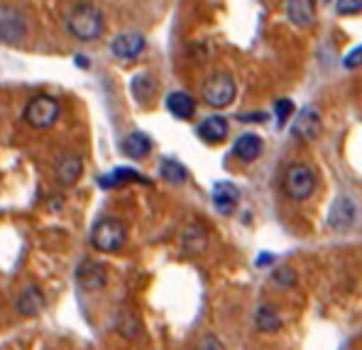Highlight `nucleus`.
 <instances>
[{"instance_id": "9b49d317", "label": "nucleus", "mask_w": 362, "mask_h": 350, "mask_svg": "<svg viewBox=\"0 0 362 350\" xmlns=\"http://www.w3.org/2000/svg\"><path fill=\"white\" fill-rule=\"evenodd\" d=\"M54 172H57V182H59L62 187H74L83 172L81 157L74 155V152H64V155H59V159H57Z\"/></svg>"}, {"instance_id": "9d476101", "label": "nucleus", "mask_w": 362, "mask_h": 350, "mask_svg": "<svg viewBox=\"0 0 362 350\" xmlns=\"http://www.w3.org/2000/svg\"><path fill=\"white\" fill-rule=\"evenodd\" d=\"M145 37L137 35V32H122V35H115L113 42H110V52H113L118 59H135L137 54L145 52Z\"/></svg>"}, {"instance_id": "aec40b11", "label": "nucleus", "mask_w": 362, "mask_h": 350, "mask_svg": "<svg viewBox=\"0 0 362 350\" xmlns=\"http://www.w3.org/2000/svg\"><path fill=\"white\" fill-rule=\"evenodd\" d=\"M159 177L164 179V182L169 184H184L186 179H189V172H186V167L177 159H164L162 164H159Z\"/></svg>"}, {"instance_id": "f8f14e48", "label": "nucleus", "mask_w": 362, "mask_h": 350, "mask_svg": "<svg viewBox=\"0 0 362 350\" xmlns=\"http://www.w3.org/2000/svg\"><path fill=\"white\" fill-rule=\"evenodd\" d=\"M240 204V189L230 182H218L213 187V206H216L218 214L223 216H230L233 211L238 209Z\"/></svg>"}, {"instance_id": "ddd939ff", "label": "nucleus", "mask_w": 362, "mask_h": 350, "mask_svg": "<svg viewBox=\"0 0 362 350\" xmlns=\"http://www.w3.org/2000/svg\"><path fill=\"white\" fill-rule=\"evenodd\" d=\"M181 245L189 255H201L209 247V231L204 228V223L191 221L181 233Z\"/></svg>"}, {"instance_id": "a878e982", "label": "nucleus", "mask_w": 362, "mask_h": 350, "mask_svg": "<svg viewBox=\"0 0 362 350\" xmlns=\"http://www.w3.org/2000/svg\"><path fill=\"white\" fill-rule=\"evenodd\" d=\"M274 110H276V118H279V125H284L286 120L291 118V113H294V103H291L289 98H281V100H276Z\"/></svg>"}, {"instance_id": "39448f33", "label": "nucleus", "mask_w": 362, "mask_h": 350, "mask_svg": "<svg viewBox=\"0 0 362 350\" xmlns=\"http://www.w3.org/2000/svg\"><path fill=\"white\" fill-rule=\"evenodd\" d=\"M238 86L233 81L230 74H213L209 81L204 83V100L211 105V108H228V105L235 100Z\"/></svg>"}, {"instance_id": "1a4fd4ad", "label": "nucleus", "mask_w": 362, "mask_h": 350, "mask_svg": "<svg viewBox=\"0 0 362 350\" xmlns=\"http://www.w3.org/2000/svg\"><path fill=\"white\" fill-rule=\"evenodd\" d=\"M321 113H318V108H313V105H306V108H301V113L296 115L294 125H291V132H294L299 140H316L318 135H321Z\"/></svg>"}, {"instance_id": "f257e3e1", "label": "nucleus", "mask_w": 362, "mask_h": 350, "mask_svg": "<svg viewBox=\"0 0 362 350\" xmlns=\"http://www.w3.org/2000/svg\"><path fill=\"white\" fill-rule=\"evenodd\" d=\"M66 28L71 32V37H76V40L93 42L105 32V20L98 5L81 3L71 10V15H69V20H66Z\"/></svg>"}, {"instance_id": "6e6552de", "label": "nucleus", "mask_w": 362, "mask_h": 350, "mask_svg": "<svg viewBox=\"0 0 362 350\" xmlns=\"http://www.w3.org/2000/svg\"><path fill=\"white\" fill-rule=\"evenodd\" d=\"M358 218V206L350 196H338L328 211V228L333 231H348Z\"/></svg>"}, {"instance_id": "f03ea898", "label": "nucleus", "mask_w": 362, "mask_h": 350, "mask_svg": "<svg viewBox=\"0 0 362 350\" xmlns=\"http://www.w3.org/2000/svg\"><path fill=\"white\" fill-rule=\"evenodd\" d=\"M25 123L30 127H35V130H49L52 125L59 120L62 115V105L57 98H52V95H32L28 100V105H25Z\"/></svg>"}, {"instance_id": "a211bd4d", "label": "nucleus", "mask_w": 362, "mask_h": 350, "mask_svg": "<svg viewBox=\"0 0 362 350\" xmlns=\"http://www.w3.org/2000/svg\"><path fill=\"white\" fill-rule=\"evenodd\" d=\"M122 152L130 159H145L152 152V140L145 132H130L122 142Z\"/></svg>"}, {"instance_id": "20e7f679", "label": "nucleus", "mask_w": 362, "mask_h": 350, "mask_svg": "<svg viewBox=\"0 0 362 350\" xmlns=\"http://www.w3.org/2000/svg\"><path fill=\"white\" fill-rule=\"evenodd\" d=\"M316 172H313L308 164L303 162H294L286 167L284 172V194L289 196L291 201H306L308 196L316 191Z\"/></svg>"}, {"instance_id": "423d86ee", "label": "nucleus", "mask_w": 362, "mask_h": 350, "mask_svg": "<svg viewBox=\"0 0 362 350\" xmlns=\"http://www.w3.org/2000/svg\"><path fill=\"white\" fill-rule=\"evenodd\" d=\"M25 35H28V20H25V15L18 8L3 5L0 8V40L8 42V45H18V42L25 40Z\"/></svg>"}, {"instance_id": "412c9836", "label": "nucleus", "mask_w": 362, "mask_h": 350, "mask_svg": "<svg viewBox=\"0 0 362 350\" xmlns=\"http://www.w3.org/2000/svg\"><path fill=\"white\" fill-rule=\"evenodd\" d=\"M255 326L259 328L262 333H274V331H279L281 328V318L279 314H276V309L274 306H259L257 309V316H255Z\"/></svg>"}, {"instance_id": "2eb2a0df", "label": "nucleus", "mask_w": 362, "mask_h": 350, "mask_svg": "<svg viewBox=\"0 0 362 350\" xmlns=\"http://www.w3.org/2000/svg\"><path fill=\"white\" fill-rule=\"evenodd\" d=\"M262 137L255 135V132H245V135L238 137L235 147H233V152H235V157L240 159V162H255L259 155H262Z\"/></svg>"}, {"instance_id": "c85d7f7f", "label": "nucleus", "mask_w": 362, "mask_h": 350, "mask_svg": "<svg viewBox=\"0 0 362 350\" xmlns=\"http://www.w3.org/2000/svg\"><path fill=\"white\" fill-rule=\"evenodd\" d=\"M345 69H358L362 66V47H358V49H353L348 57H345Z\"/></svg>"}, {"instance_id": "7ed1b4c3", "label": "nucleus", "mask_w": 362, "mask_h": 350, "mask_svg": "<svg viewBox=\"0 0 362 350\" xmlns=\"http://www.w3.org/2000/svg\"><path fill=\"white\" fill-rule=\"evenodd\" d=\"M127 240V228L118 218H100L90 231V245L98 252H118Z\"/></svg>"}, {"instance_id": "b1692460", "label": "nucleus", "mask_w": 362, "mask_h": 350, "mask_svg": "<svg viewBox=\"0 0 362 350\" xmlns=\"http://www.w3.org/2000/svg\"><path fill=\"white\" fill-rule=\"evenodd\" d=\"M130 88H132V93H135L140 100H147L152 95V91H154V81H152L150 74H137V76L132 78Z\"/></svg>"}, {"instance_id": "5701e85b", "label": "nucleus", "mask_w": 362, "mask_h": 350, "mask_svg": "<svg viewBox=\"0 0 362 350\" xmlns=\"http://www.w3.org/2000/svg\"><path fill=\"white\" fill-rule=\"evenodd\" d=\"M118 328H120V333L125 338H137V336H140V323H137V316L132 314V311L120 309V314H118Z\"/></svg>"}, {"instance_id": "4468645a", "label": "nucleus", "mask_w": 362, "mask_h": 350, "mask_svg": "<svg viewBox=\"0 0 362 350\" xmlns=\"http://www.w3.org/2000/svg\"><path fill=\"white\" fill-rule=\"evenodd\" d=\"M286 18L296 28H311L316 20V0H286Z\"/></svg>"}, {"instance_id": "bb28decb", "label": "nucleus", "mask_w": 362, "mask_h": 350, "mask_svg": "<svg viewBox=\"0 0 362 350\" xmlns=\"http://www.w3.org/2000/svg\"><path fill=\"white\" fill-rule=\"evenodd\" d=\"M194 350H226V348H223V343L218 341L213 333H206V336H201L199 341H196Z\"/></svg>"}, {"instance_id": "0eeeda50", "label": "nucleus", "mask_w": 362, "mask_h": 350, "mask_svg": "<svg viewBox=\"0 0 362 350\" xmlns=\"http://www.w3.org/2000/svg\"><path fill=\"white\" fill-rule=\"evenodd\" d=\"M76 282L83 291H98L103 289L108 282V269L103 262H95V259H83L76 269Z\"/></svg>"}, {"instance_id": "dca6fc26", "label": "nucleus", "mask_w": 362, "mask_h": 350, "mask_svg": "<svg viewBox=\"0 0 362 350\" xmlns=\"http://www.w3.org/2000/svg\"><path fill=\"white\" fill-rule=\"evenodd\" d=\"M199 137L204 142H211V145L223 142L228 137V120L223 118V115H209V118L199 125Z\"/></svg>"}, {"instance_id": "cd10ccee", "label": "nucleus", "mask_w": 362, "mask_h": 350, "mask_svg": "<svg viewBox=\"0 0 362 350\" xmlns=\"http://www.w3.org/2000/svg\"><path fill=\"white\" fill-rule=\"evenodd\" d=\"M274 282L279 284V286H294V284H296V274H294V269H289V267L276 269V272H274Z\"/></svg>"}, {"instance_id": "393cba45", "label": "nucleus", "mask_w": 362, "mask_h": 350, "mask_svg": "<svg viewBox=\"0 0 362 350\" xmlns=\"http://www.w3.org/2000/svg\"><path fill=\"white\" fill-rule=\"evenodd\" d=\"M335 13L358 15V13H362V0H338V3H335Z\"/></svg>"}, {"instance_id": "f3484780", "label": "nucleus", "mask_w": 362, "mask_h": 350, "mask_svg": "<svg viewBox=\"0 0 362 350\" xmlns=\"http://www.w3.org/2000/svg\"><path fill=\"white\" fill-rule=\"evenodd\" d=\"M167 110L179 120H189L196 113V100L186 91H174L167 95Z\"/></svg>"}, {"instance_id": "4be33fe9", "label": "nucleus", "mask_w": 362, "mask_h": 350, "mask_svg": "<svg viewBox=\"0 0 362 350\" xmlns=\"http://www.w3.org/2000/svg\"><path fill=\"white\" fill-rule=\"evenodd\" d=\"M125 182H142V184H150V179H145L142 174H137L135 169H125V167H120V169H115V172H110V174H105L103 179H100V187H118V184H125Z\"/></svg>"}, {"instance_id": "6ab92c4d", "label": "nucleus", "mask_w": 362, "mask_h": 350, "mask_svg": "<svg viewBox=\"0 0 362 350\" xmlns=\"http://www.w3.org/2000/svg\"><path fill=\"white\" fill-rule=\"evenodd\" d=\"M45 309V296L37 286H28L18 299V311L23 316H37Z\"/></svg>"}]
</instances>
